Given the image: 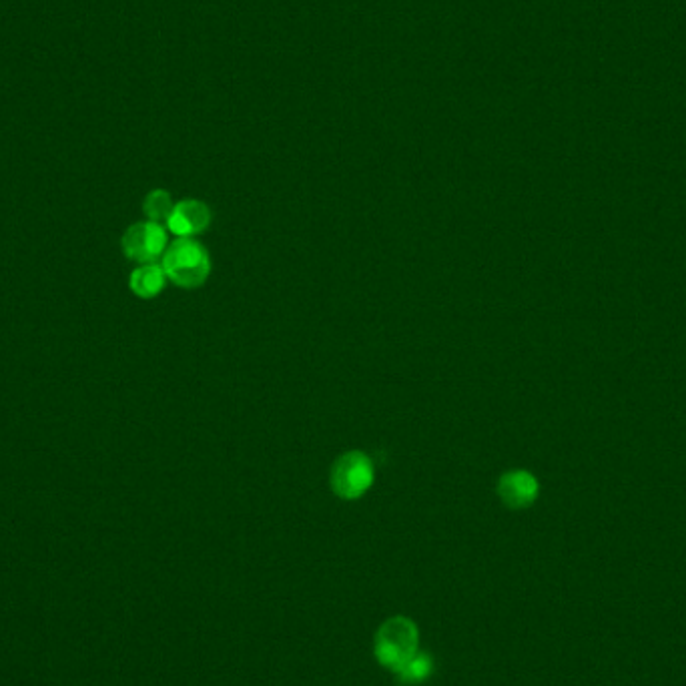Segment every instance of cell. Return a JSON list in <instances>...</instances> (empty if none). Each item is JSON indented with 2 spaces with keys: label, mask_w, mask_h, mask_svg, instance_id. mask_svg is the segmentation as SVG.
Masks as SVG:
<instances>
[{
  "label": "cell",
  "mask_w": 686,
  "mask_h": 686,
  "mask_svg": "<svg viewBox=\"0 0 686 686\" xmlns=\"http://www.w3.org/2000/svg\"><path fill=\"white\" fill-rule=\"evenodd\" d=\"M165 283H167L165 269L163 265H157V263H143L131 273V279H129L131 291L141 299L157 297L165 289Z\"/></svg>",
  "instance_id": "obj_7"
},
{
  "label": "cell",
  "mask_w": 686,
  "mask_h": 686,
  "mask_svg": "<svg viewBox=\"0 0 686 686\" xmlns=\"http://www.w3.org/2000/svg\"><path fill=\"white\" fill-rule=\"evenodd\" d=\"M376 484L374 460L362 450L341 454L329 470L331 492L346 502L364 498Z\"/></svg>",
  "instance_id": "obj_3"
},
{
  "label": "cell",
  "mask_w": 686,
  "mask_h": 686,
  "mask_svg": "<svg viewBox=\"0 0 686 686\" xmlns=\"http://www.w3.org/2000/svg\"><path fill=\"white\" fill-rule=\"evenodd\" d=\"M173 209H175V203L171 199V193L165 189L151 191L143 201V211H145L147 219L153 223H161V225L167 223Z\"/></svg>",
  "instance_id": "obj_9"
},
{
  "label": "cell",
  "mask_w": 686,
  "mask_h": 686,
  "mask_svg": "<svg viewBox=\"0 0 686 686\" xmlns=\"http://www.w3.org/2000/svg\"><path fill=\"white\" fill-rule=\"evenodd\" d=\"M420 652L418 624L408 616H392L384 620L374 636V654L384 668L396 672L412 656Z\"/></svg>",
  "instance_id": "obj_1"
},
{
  "label": "cell",
  "mask_w": 686,
  "mask_h": 686,
  "mask_svg": "<svg viewBox=\"0 0 686 686\" xmlns=\"http://www.w3.org/2000/svg\"><path fill=\"white\" fill-rule=\"evenodd\" d=\"M163 269L167 279L175 285L197 289L205 285L211 275V257L199 241L179 237L163 253Z\"/></svg>",
  "instance_id": "obj_2"
},
{
  "label": "cell",
  "mask_w": 686,
  "mask_h": 686,
  "mask_svg": "<svg viewBox=\"0 0 686 686\" xmlns=\"http://www.w3.org/2000/svg\"><path fill=\"white\" fill-rule=\"evenodd\" d=\"M121 247L131 261L155 263L167 251V231L161 223H135L125 231Z\"/></svg>",
  "instance_id": "obj_4"
},
{
  "label": "cell",
  "mask_w": 686,
  "mask_h": 686,
  "mask_svg": "<svg viewBox=\"0 0 686 686\" xmlns=\"http://www.w3.org/2000/svg\"><path fill=\"white\" fill-rule=\"evenodd\" d=\"M213 223V213L207 203L199 199H183L175 203V209L167 221V229L177 237L193 239L195 235L205 233Z\"/></svg>",
  "instance_id": "obj_5"
},
{
  "label": "cell",
  "mask_w": 686,
  "mask_h": 686,
  "mask_svg": "<svg viewBox=\"0 0 686 686\" xmlns=\"http://www.w3.org/2000/svg\"><path fill=\"white\" fill-rule=\"evenodd\" d=\"M500 502L510 510L530 508L540 492L538 480L526 470H510L500 476L496 486Z\"/></svg>",
  "instance_id": "obj_6"
},
{
  "label": "cell",
  "mask_w": 686,
  "mask_h": 686,
  "mask_svg": "<svg viewBox=\"0 0 686 686\" xmlns=\"http://www.w3.org/2000/svg\"><path fill=\"white\" fill-rule=\"evenodd\" d=\"M434 672V660L430 656V652H418L416 656H412L406 664H402L396 670V676L402 684L406 686H418L422 682H426Z\"/></svg>",
  "instance_id": "obj_8"
}]
</instances>
